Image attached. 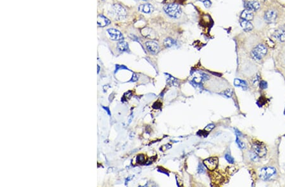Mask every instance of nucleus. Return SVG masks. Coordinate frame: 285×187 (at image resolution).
I'll use <instances>...</instances> for the list:
<instances>
[{"label":"nucleus","mask_w":285,"mask_h":187,"mask_svg":"<svg viewBox=\"0 0 285 187\" xmlns=\"http://www.w3.org/2000/svg\"><path fill=\"white\" fill-rule=\"evenodd\" d=\"M138 79V75H136V74H133V75H132V78L131 79V81H132V82L137 81Z\"/></svg>","instance_id":"obj_28"},{"label":"nucleus","mask_w":285,"mask_h":187,"mask_svg":"<svg viewBox=\"0 0 285 187\" xmlns=\"http://www.w3.org/2000/svg\"><path fill=\"white\" fill-rule=\"evenodd\" d=\"M221 94L224 95L226 96H227V97H231L232 95H233V91H232L231 89H227V90H226V91H224L223 93H221Z\"/></svg>","instance_id":"obj_23"},{"label":"nucleus","mask_w":285,"mask_h":187,"mask_svg":"<svg viewBox=\"0 0 285 187\" xmlns=\"http://www.w3.org/2000/svg\"><path fill=\"white\" fill-rule=\"evenodd\" d=\"M146 47L148 51L152 54H156L159 51V46L157 42L154 41H148L146 42Z\"/></svg>","instance_id":"obj_7"},{"label":"nucleus","mask_w":285,"mask_h":187,"mask_svg":"<svg viewBox=\"0 0 285 187\" xmlns=\"http://www.w3.org/2000/svg\"><path fill=\"white\" fill-rule=\"evenodd\" d=\"M97 23L98 26H101V27H103V26H106L107 25L110 24V21L104 16L98 15Z\"/></svg>","instance_id":"obj_12"},{"label":"nucleus","mask_w":285,"mask_h":187,"mask_svg":"<svg viewBox=\"0 0 285 187\" xmlns=\"http://www.w3.org/2000/svg\"><path fill=\"white\" fill-rule=\"evenodd\" d=\"M164 9L169 16L175 18L180 17L182 13L180 6L174 3L165 5L164 7Z\"/></svg>","instance_id":"obj_1"},{"label":"nucleus","mask_w":285,"mask_h":187,"mask_svg":"<svg viewBox=\"0 0 285 187\" xmlns=\"http://www.w3.org/2000/svg\"><path fill=\"white\" fill-rule=\"evenodd\" d=\"M253 152L258 158H263L267 153L266 147L261 142H255L253 145Z\"/></svg>","instance_id":"obj_5"},{"label":"nucleus","mask_w":285,"mask_h":187,"mask_svg":"<svg viewBox=\"0 0 285 187\" xmlns=\"http://www.w3.org/2000/svg\"><path fill=\"white\" fill-rule=\"evenodd\" d=\"M139 10L145 13H150L153 12L154 8L151 4H143L139 6Z\"/></svg>","instance_id":"obj_11"},{"label":"nucleus","mask_w":285,"mask_h":187,"mask_svg":"<svg viewBox=\"0 0 285 187\" xmlns=\"http://www.w3.org/2000/svg\"><path fill=\"white\" fill-rule=\"evenodd\" d=\"M267 49L263 44L258 45L251 51V56L256 61H260L267 54Z\"/></svg>","instance_id":"obj_2"},{"label":"nucleus","mask_w":285,"mask_h":187,"mask_svg":"<svg viewBox=\"0 0 285 187\" xmlns=\"http://www.w3.org/2000/svg\"><path fill=\"white\" fill-rule=\"evenodd\" d=\"M214 127H215V125H214V124H212V123H211V124L208 125L205 128V129H204V130H205V131H207V132H209L210 131H211L212 130V129L214 128Z\"/></svg>","instance_id":"obj_25"},{"label":"nucleus","mask_w":285,"mask_h":187,"mask_svg":"<svg viewBox=\"0 0 285 187\" xmlns=\"http://www.w3.org/2000/svg\"><path fill=\"white\" fill-rule=\"evenodd\" d=\"M112 12H113L115 18L118 20H122L124 19L127 15L126 11L124 8L120 5H114L113 6V11Z\"/></svg>","instance_id":"obj_4"},{"label":"nucleus","mask_w":285,"mask_h":187,"mask_svg":"<svg viewBox=\"0 0 285 187\" xmlns=\"http://www.w3.org/2000/svg\"><path fill=\"white\" fill-rule=\"evenodd\" d=\"M277 18V13L274 10V9H269L265 13L264 15V19L266 20V21L267 22H273Z\"/></svg>","instance_id":"obj_9"},{"label":"nucleus","mask_w":285,"mask_h":187,"mask_svg":"<svg viewBox=\"0 0 285 187\" xmlns=\"http://www.w3.org/2000/svg\"><path fill=\"white\" fill-rule=\"evenodd\" d=\"M241 18L243 20H245L251 21L253 19V13L251 11L248 10V9H246L241 13Z\"/></svg>","instance_id":"obj_13"},{"label":"nucleus","mask_w":285,"mask_h":187,"mask_svg":"<svg viewBox=\"0 0 285 187\" xmlns=\"http://www.w3.org/2000/svg\"><path fill=\"white\" fill-rule=\"evenodd\" d=\"M274 37L280 42H285V31L280 30L274 33Z\"/></svg>","instance_id":"obj_15"},{"label":"nucleus","mask_w":285,"mask_h":187,"mask_svg":"<svg viewBox=\"0 0 285 187\" xmlns=\"http://www.w3.org/2000/svg\"><path fill=\"white\" fill-rule=\"evenodd\" d=\"M200 1L203 3L204 6L206 8H210L211 6L212 3H211L210 0H200Z\"/></svg>","instance_id":"obj_24"},{"label":"nucleus","mask_w":285,"mask_h":187,"mask_svg":"<svg viewBox=\"0 0 285 187\" xmlns=\"http://www.w3.org/2000/svg\"><path fill=\"white\" fill-rule=\"evenodd\" d=\"M164 44L166 47H171L174 44V41L171 38H167L164 41Z\"/></svg>","instance_id":"obj_18"},{"label":"nucleus","mask_w":285,"mask_h":187,"mask_svg":"<svg viewBox=\"0 0 285 187\" xmlns=\"http://www.w3.org/2000/svg\"><path fill=\"white\" fill-rule=\"evenodd\" d=\"M276 170L273 167H266L260 169L259 177L263 180H267L276 174Z\"/></svg>","instance_id":"obj_3"},{"label":"nucleus","mask_w":285,"mask_h":187,"mask_svg":"<svg viewBox=\"0 0 285 187\" xmlns=\"http://www.w3.org/2000/svg\"><path fill=\"white\" fill-rule=\"evenodd\" d=\"M260 3L256 1H251L246 2L245 4V7L248 10L250 11H257L260 8Z\"/></svg>","instance_id":"obj_10"},{"label":"nucleus","mask_w":285,"mask_h":187,"mask_svg":"<svg viewBox=\"0 0 285 187\" xmlns=\"http://www.w3.org/2000/svg\"><path fill=\"white\" fill-rule=\"evenodd\" d=\"M203 164L207 167V169L210 171H214L218 165V159L215 157L207 158L203 161Z\"/></svg>","instance_id":"obj_6"},{"label":"nucleus","mask_w":285,"mask_h":187,"mask_svg":"<svg viewBox=\"0 0 285 187\" xmlns=\"http://www.w3.org/2000/svg\"><path fill=\"white\" fill-rule=\"evenodd\" d=\"M225 159L227 160L228 163H231V164H233V163H234V158L231 155L228 154H226V155H225Z\"/></svg>","instance_id":"obj_20"},{"label":"nucleus","mask_w":285,"mask_h":187,"mask_svg":"<svg viewBox=\"0 0 285 187\" xmlns=\"http://www.w3.org/2000/svg\"><path fill=\"white\" fill-rule=\"evenodd\" d=\"M107 32L108 34L110 35L111 39L114 40V41H121V40L124 39L123 35H122V33L118 30L114 28H109L107 30Z\"/></svg>","instance_id":"obj_8"},{"label":"nucleus","mask_w":285,"mask_h":187,"mask_svg":"<svg viewBox=\"0 0 285 187\" xmlns=\"http://www.w3.org/2000/svg\"><path fill=\"white\" fill-rule=\"evenodd\" d=\"M131 96H132V92L131 91H128L127 93H125V94H124V98L127 100H129V98H130L131 97Z\"/></svg>","instance_id":"obj_26"},{"label":"nucleus","mask_w":285,"mask_h":187,"mask_svg":"<svg viewBox=\"0 0 285 187\" xmlns=\"http://www.w3.org/2000/svg\"><path fill=\"white\" fill-rule=\"evenodd\" d=\"M99 70H100V66H98V73L99 72Z\"/></svg>","instance_id":"obj_31"},{"label":"nucleus","mask_w":285,"mask_h":187,"mask_svg":"<svg viewBox=\"0 0 285 187\" xmlns=\"http://www.w3.org/2000/svg\"><path fill=\"white\" fill-rule=\"evenodd\" d=\"M177 80L176 79H175L174 78L172 77L171 76L169 75V79H168V82L170 83L172 85H177Z\"/></svg>","instance_id":"obj_19"},{"label":"nucleus","mask_w":285,"mask_h":187,"mask_svg":"<svg viewBox=\"0 0 285 187\" xmlns=\"http://www.w3.org/2000/svg\"><path fill=\"white\" fill-rule=\"evenodd\" d=\"M267 83L265 81H261L260 82V87L262 88V89H265V88H267Z\"/></svg>","instance_id":"obj_27"},{"label":"nucleus","mask_w":285,"mask_h":187,"mask_svg":"<svg viewBox=\"0 0 285 187\" xmlns=\"http://www.w3.org/2000/svg\"><path fill=\"white\" fill-rule=\"evenodd\" d=\"M204 171V167L201 164H200L198 166V173H201Z\"/></svg>","instance_id":"obj_29"},{"label":"nucleus","mask_w":285,"mask_h":187,"mask_svg":"<svg viewBox=\"0 0 285 187\" xmlns=\"http://www.w3.org/2000/svg\"><path fill=\"white\" fill-rule=\"evenodd\" d=\"M236 142L238 144V145L239 146V147L241 149H244L245 148V144L241 141L240 139L239 138V136H237V138H236Z\"/></svg>","instance_id":"obj_22"},{"label":"nucleus","mask_w":285,"mask_h":187,"mask_svg":"<svg viewBox=\"0 0 285 187\" xmlns=\"http://www.w3.org/2000/svg\"><path fill=\"white\" fill-rule=\"evenodd\" d=\"M260 1H266V0H260Z\"/></svg>","instance_id":"obj_32"},{"label":"nucleus","mask_w":285,"mask_h":187,"mask_svg":"<svg viewBox=\"0 0 285 187\" xmlns=\"http://www.w3.org/2000/svg\"><path fill=\"white\" fill-rule=\"evenodd\" d=\"M117 49L119 50V51L121 52L127 51L129 49V45L126 42L121 41L118 43Z\"/></svg>","instance_id":"obj_16"},{"label":"nucleus","mask_w":285,"mask_h":187,"mask_svg":"<svg viewBox=\"0 0 285 187\" xmlns=\"http://www.w3.org/2000/svg\"><path fill=\"white\" fill-rule=\"evenodd\" d=\"M240 24H241V27H242L244 30L246 31V32L251 31V30L253 29V25L250 22V21L245 20H243V19L241 20Z\"/></svg>","instance_id":"obj_14"},{"label":"nucleus","mask_w":285,"mask_h":187,"mask_svg":"<svg viewBox=\"0 0 285 187\" xmlns=\"http://www.w3.org/2000/svg\"><path fill=\"white\" fill-rule=\"evenodd\" d=\"M234 85H236V86H240V87L243 88L244 89H247V83L245 82L243 80H241L239 79H235L234 81Z\"/></svg>","instance_id":"obj_17"},{"label":"nucleus","mask_w":285,"mask_h":187,"mask_svg":"<svg viewBox=\"0 0 285 187\" xmlns=\"http://www.w3.org/2000/svg\"><path fill=\"white\" fill-rule=\"evenodd\" d=\"M145 161V156L143 154H140L137 157V162L140 164H142Z\"/></svg>","instance_id":"obj_21"},{"label":"nucleus","mask_w":285,"mask_h":187,"mask_svg":"<svg viewBox=\"0 0 285 187\" xmlns=\"http://www.w3.org/2000/svg\"><path fill=\"white\" fill-rule=\"evenodd\" d=\"M103 108L105 109V110H106V111H107V112L108 113V115H110V110H109L108 108H107V107H105V106H103Z\"/></svg>","instance_id":"obj_30"}]
</instances>
